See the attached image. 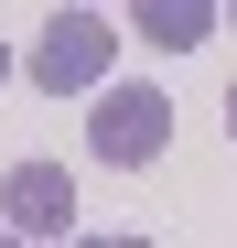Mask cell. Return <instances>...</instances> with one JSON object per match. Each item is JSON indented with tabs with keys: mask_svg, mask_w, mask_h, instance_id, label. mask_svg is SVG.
I'll use <instances>...</instances> for the list:
<instances>
[{
	"mask_svg": "<svg viewBox=\"0 0 237 248\" xmlns=\"http://www.w3.org/2000/svg\"><path fill=\"white\" fill-rule=\"evenodd\" d=\"M108 54H118V22L108 11H54L22 65H32L44 97H108Z\"/></svg>",
	"mask_w": 237,
	"mask_h": 248,
	"instance_id": "1",
	"label": "cell"
},
{
	"mask_svg": "<svg viewBox=\"0 0 237 248\" xmlns=\"http://www.w3.org/2000/svg\"><path fill=\"white\" fill-rule=\"evenodd\" d=\"M87 151L118 162V173H151V162L173 151V97L162 87H108V97H87Z\"/></svg>",
	"mask_w": 237,
	"mask_h": 248,
	"instance_id": "2",
	"label": "cell"
},
{
	"mask_svg": "<svg viewBox=\"0 0 237 248\" xmlns=\"http://www.w3.org/2000/svg\"><path fill=\"white\" fill-rule=\"evenodd\" d=\"M0 216H11V237H65L75 248V184H65V162H11L0 173Z\"/></svg>",
	"mask_w": 237,
	"mask_h": 248,
	"instance_id": "3",
	"label": "cell"
},
{
	"mask_svg": "<svg viewBox=\"0 0 237 248\" xmlns=\"http://www.w3.org/2000/svg\"><path fill=\"white\" fill-rule=\"evenodd\" d=\"M140 44H162V54H194V44H216V22H226V0H140Z\"/></svg>",
	"mask_w": 237,
	"mask_h": 248,
	"instance_id": "4",
	"label": "cell"
},
{
	"mask_svg": "<svg viewBox=\"0 0 237 248\" xmlns=\"http://www.w3.org/2000/svg\"><path fill=\"white\" fill-rule=\"evenodd\" d=\"M75 248H151V237H75Z\"/></svg>",
	"mask_w": 237,
	"mask_h": 248,
	"instance_id": "5",
	"label": "cell"
},
{
	"mask_svg": "<svg viewBox=\"0 0 237 248\" xmlns=\"http://www.w3.org/2000/svg\"><path fill=\"white\" fill-rule=\"evenodd\" d=\"M226 140H237V87H226Z\"/></svg>",
	"mask_w": 237,
	"mask_h": 248,
	"instance_id": "6",
	"label": "cell"
},
{
	"mask_svg": "<svg viewBox=\"0 0 237 248\" xmlns=\"http://www.w3.org/2000/svg\"><path fill=\"white\" fill-rule=\"evenodd\" d=\"M0 248H32V237H11V227H0Z\"/></svg>",
	"mask_w": 237,
	"mask_h": 248,
	"instance_id": "7",
	"label": "cell"
},
{
	"mask_svg": "<svg viewBox=\"0 0 237 248\" xmlns=\"http://www.w3.org/2000/svg\"><path fill=\"white\" fill-rule=\"evenodd\" d=\"M0 76H11V44H0Z\"/></svg>",
	"mask_w": 237,
	"mask_h": 248,
	"instance_id": "8",
	"label": "cell"
}]
</instances>
